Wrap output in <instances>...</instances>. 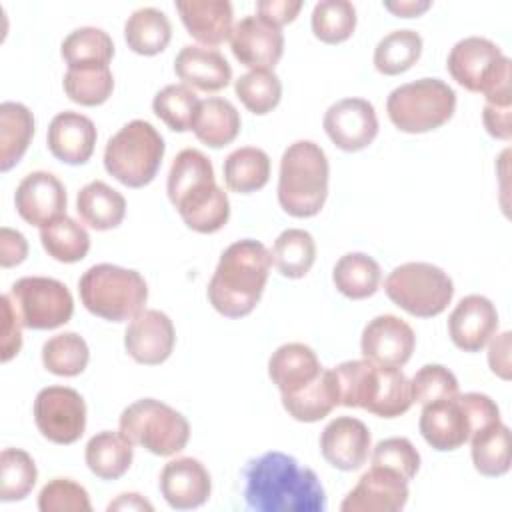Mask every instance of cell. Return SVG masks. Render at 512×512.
<instances>
[{"mask_svg": "<svg viewBox=\"0 0 512 512\" xmlns=\"http://www.w3.org/2000/svg\"><path fill=\"white\" fill-rule=\"evenodd\" d=\"M244 500L256 512H324L326 492L312 468L284 452H264L244 466Z\"/></svg>", "mask_w": 512, "mask_h": 512, "instance_id": "6da1fadb", "label": "cell"}, {"mask_svg": "<svg viewBox=\"0 0 512 512\" xmlns=\"http://www.w3.org/2000/svg\"><path fill=\"white\" fill-rule=\"evenodd\" d=\"M166 192L184 224L194 232L214 234L230 218V202L216 184L214 166L196 148H184L176 154L168 172Z\"/></svg>", "mask_w": 512, "mask_h": 512, "instance_id": "7a4b0ae2", "label": "cell"}, {"mask_svg": "<svg viewBox=\"0 0 512 512\" xmlns=\"http://www.w3.org/2000/svg\"><path fill=\"white\" fill-rule=\"evenodd\" d=\"M272 266L270 250L252 238L230 244L208 282V300L226 318L248 316L262 298Z\"/></svg>", "mask_w": 512, "mask_h": 512, "instance_id": "3957f363", "label": "cell"}, {"mask_svg": "<svg viewBox=\"0 0 512 512\" xmlns=\"http://www.w3.org/2000/svg\"><path fill=\"white\" fill-rule=\"evenodd\" d=\"M340 404L364 408L380 418H396L410 410V380L400 368L378 366L370 360H348L334 368Z\"/></svg>", "mask_w": 512, "mask_h": 512, "instance_id": "277c9868", "label": "cell"}, {"mask_svg": "<svg viewBox=\"0 0 512 512\" xmlns=\"http://www.w3.org/2000/svg\"><path fill=\"white\" fill-rule=\"evenodd\" d=\"M326 152L312 140L292 142L280 160L278 202L294 218L316 216L328 196Z\"/></svg>", "mask_w": 512, "mask_h": 512, "instance_id": "5b68a950", "label": "cell"}, {"mask_svg": "<svg viewBox=\"0 0 512 512\" xmlns=\"http://www.w3.org/2000/svg\"><path fill=\"white\" fill-rule=\"evenodd\" d=\"M450 76L466 90L484 94L486 102L510 106V58L488 38L458 40L446 60Z\"/></svg>", "mask_w": 512, "mask_h": 512, "instance_id": "8992f818", "label": "cell"}, {"mask_svg": "<svg viewBox=\"0 0 512 512\" xmlns=\"http://www.w3.org/2000/svg\"><path fill=\"white\" fill-rule=\"evenodd\" d=\"M78 292L84 308L110 322H126L144 310L148 286L140 272L114 266H90L78 280Z\"/></svg>", "mask_w": 512, "mask_h": 512, "instance_id": "52a82bcc", "label": "cell"}, {"mask_svg": "<svg viewBox=\"0 0 512 512\" xmlns=\"http://www.w3.org/2000/svg\"><path fill=\"white\" fill-rule=\"evenodd\" d=\"M164 150V140L150 122L132 120L106 142L104 168L120 184L142 188L158 174Z\"/></svg>", "mask_w": 512, "mask_h": 512, "instance_id": "ba28073f", "label": "cell"}, {"mask_svg": "<svg viewBox=\"0 0 512 512\" xmlns=\"http://www.w3.org/2000/svg\"><path fill=\"white\" fill-rule=\"evenodd\" d=\"M456 110L454 90L440 78H420L394 88L386 100L390 122L406 134L444 126Z\"/></svg>", "mask_w": 512, "mask_h": 512, "instance_id": "9c48e42d", "label": "cell"}, {"mask_svg": "<svg viewBox=\"0 0 512 512\" xmlns=\"http://www.w3.org/2000/svg\"><path fill=\"white\" fill-rule=\"evenodd\" d=\"M118 432L132 446H142L156 456H172L188 444L190 424L172 406L154 398H142L122 410Z\"/></svg>", "mask_w": 512, "mask_h": 512, "instance_id": "30bf717a", "label": "cell"}, {"mask_svg": "<svg viewBox=\"0 0 512 512\" xmlns=\"http://www.w3.org/2000/svg\"><path fill=\"white\" fill-rule=\"evenodd\" d=\"M384 292L404 312L416 318H434L448 308L454 296V282L434 264L406 262L388 274Z\"/></svg>", "mask_w": 512, "mask_h": 512, "instance_id": "8fae6325", "label": "cell"}, {"mask_svg": "<svg viewBox=\"0 0 512 512\" xmlns=\"http://www.w3.org/2000/svg\"><path fill=\"white\" fill-rule=\"evenodd\" d=\"M24 328L54 330L64 326L74 312L70 290L54 278L24 276L8 292Z\"/></svg>", "mask_w": 512, "mask_h": 512, "instance_id": "7c38bea8", "label": "cell"}, {"mask_svg": "<svg viewBox=\"0 0 512 512\" xmlns=\"http://www.w3.org/2000/svg\"><path fill=\"white\" fill-rule=\"evenodd\" d=\"M34 422L54 444H74L86 430L84 398L68 386H48L36 394Z\"/></svg>", "mask_w": 512, "mask_h": 512, "instance_id": "4fadbf2b", "label": "cell"}, {"mask_svg": "<svg viewBox=\"0 0 512 512\" xmlns=\"http://www.w3.org/2000/svg\"><path fill=\"white\" fill-rule=\"evenodd\" d=\"M324 130L336 148L358 152L374 142L378 134V116L368 100L344 98L326 110Z\"/></svg>", "mask_w": 512, "mask_h": 512, "instance_id": "5bb4252c", "label": "cell"}, {"mask_svg": "<svg viewBox=\"0 0 512 512\" xmlns=\"http://www.w3.org/2000/svg\"><path fill=\"white\" fill-rule=\"evenodd\" d=\"M416 346V334L410 324L394 314H380L372 318L360 338L362 356L378 366L402 368Z\"/></svg>", "mask_w": 512, "mask_h": 512, "instance_id": "9a60e30c", "label": "cell"}, {"mask_svg": "<svg viewBox=\"0 0 512 512\" xmlns=\"http://www.w3.org/2000/svg\"><path fill=\"white\" fill-rule=\"evenodd\" d=\"M408 502V480L398 472L374 466L366 470L358 484L340 504L342 512H398Z\"/></svg>", "mask_w": 512, "mask_h": 512, "instance_id": "2e32d148", "label": "cell"}, {"mask_svg": "<svg viewBox=\"0 0 512 512\" xmlns=\"http://www.w3.org/2000/svg\"><path fill=\"white\" fill-rule=\"evenodd\" d=\"M418 426L422 438L440 452H450L464 446L474 432L470 412L460 394L424 404Z\"/></svg>", "mask_w": 512, "mask_h": 512, "instance_id": "e0dca14e", "label": "cell"}, {"mask_svg": "<svg viewBox=\"0 0 512 512\" xmlns=\"http://www.w3.org/2000/svg\"><path fill=\"white\" fill-rule=\"evenodd\" d=\"M234 58L252 70H272L284 52V34L278 26L256 16H244L230 34Z\"/></svg>", "mask_w": 512, "mask_h": 512, "instance_id": "ac0fdd59", "label": "cell"}, {"mask_svg": "<svg viewBox=\"0 0 512 512\" xmlns=\"http://www.w3.org/2000/svg\"><path fill=\"white\" fill-rule=\"evenodd\" d=\"M174 342L176 332L172 320L154 308L136 314L124 332V348L128 356L146 366L166 362L174 350Z\"/></svg>", "mask_w": 512, "mask_h": 512, "instance_id": "d6986e66", "label": "cell"}, {"mask_svg": "<svg viewBox=\"0 0 512 512\" xmlns=\"http://www.w3.org/2000/svg\"><path fill=\"white\" fill-rule=\"evenodd\" d=\"M14 204L22 220L44 228L66 214V190L52 172H30L16 186Z\"/></svg>", "mask_w": 512, "mask_h": 512, "instance_id": "ffe728a7", "label": "cell"}, {"mask_svg": "<svg viewBox=\"0 0 512 512\" xmlns=\"http://www.w3.org/2000/svg\"><path fill=\"white\" fill-rule=\"evenodd\" d=\"M368 426L352 416H338L326 424L320 434V452L324 460L342 472L358 470L370 452Z\"/></svg>", "mask_w": 512, "mask_h": 512, "instance_id": "44dd1931", "label": "cell"}, {"mask_svg": "<svg viewBox=\"0 0 512 512\" xmlns=\"http://www.w3.org/2000/svg\"><path fill=\"white\" fill-rule=\"evenodd\" d=\"M498 330L496 306L480 294L464 296L448 318V334L456 348L480 352Z\"/></svg>", "mask_w": 512, "mask_h": 512, "instance_id": "7402d4cb", "label": "cell"}, {"mask_svg": "<svg viewBox=\"0 0 512 512\" xmlns=\"http://www.w3.org/2000/svg\"><path fill=\"white\" fill-rule=\"evenodd\" d=\"M212 490L210 474L204 464L192 456H182L164 464L160 472V492L176 510L202 506Z\"/></svg>", "mask_w": 512, "mask_h": 512, "instance_id": "603a6c76", "label": "cell"}, {"mask_svg": "<svg viewBox=\"0 0 512 512\" xmlns=\"http://www.w3.org/2000/svg\"><path fill=\"white\" fill-rule=\"evenodd\" d=\"M48 150L54 158L64 164H84L90 160L96 144V126L94 122L72 110L58 112L46 134Z\"/></svg>", "mask_w": 512, "mask_h": 512, "instance_id": "cb8c5ba5", "label": "cell"}, {"mask_svg": "<svg viewBox=\"0 0 512 512\" xmlns=\"http://www.w3.org/2000/svg\"><path fill=\"white\" fill-rule=\"evenodd\" d=\"M176 76L190 88L202 92H218L232 80L228 60L216 50L198 44H186L174 58Z\"/></svg>", "mask_w": 512, "mask_h": 512, "instance_id": "d4e9b609", "label": "cell"}, {"mask_svg": "<svg viewBox=\"0 0 512 512\" xmlns=\"http://www.w3.org/2000/svg\"><path fill=\"white\" fill-rule=\"evenodd\" d=\"M322 372L316 352L302 342L278 346L268 360V376L282 396L296 394L310 386Z\"/></svg>", "mask_w": 512, "mask_h": 512, "instance_id": "484cf974", "label": "cell"}, {"mask_svg": "<svg viewBox=\"0 0 512 512\" xmlns=\"http://www.w3.org/2000/svg\"><path fill=\"white\" fill-rule=\"evenodd\" d=\"M176 10L188 34L206 48L226 42L232 34V4L228 0H178Z\"/></svg>", "mask_w": 512, "mask_h": 512, "instance_id": "4316f807", "label": "cell"}, {"mask_svg": "<svg viewBox=\"0 0 512 512\" xmlns=\"http://www.w3.org/2000/svg\"><path fill=\"white\" fill-rule=\"evenodd\" d=\"M240 124L242 122L236 106L226 98L212 96L200 100L190 130L202 144L210 148H222L236 140Z\"/></svg>", "mask_w": 512, "mask_h": 512, "instance_id": "83f0119b", "label": "cell"}, {"mask_svg": "<svg viewBox=\"0 0 512 512\" xmlns=\"http://www.w3.org/2000/svg\"><path fill=\"white\" fill-rule=\"evenodd\" d=\"M76 212L80 220L94 230H112L126 216L124 196L102 180L88 182L76 196Z\"/></svg>", "mask_w": 512, "mask_h": 512, "instance_id": "f1b7e54d", "label": "cell"}, {"mask_svg": "<svg viewBox=\"0 0 512 512\" xmlns=\"http://www.w3.org/2000/svg\"><path fill=\"white\" fill-rule=\"evenodd\" d=\"M340 404L338 378L334 368H322L320 376L304 390L282 396L284 410L298 422H318Z\"/></svg>", "mask_w": 512, "mask_h": 512, "instance_id": "f546056e", "label": "cell"}, {"mask_svg": "<svg viewBox=\"0 0 512 512\" xmlns=\"http://www.w3.org/2000/svg\"><path fill=\"white\" fill-rule=\"evenodd\" d=\"M134 448L120 432L102 430L94 434L84 450L86 466L100 480H118L132 464Z\"/></svg>", "mask_w": 512, "mask_h": 512, "instance_id": "4dcf8cb0", "label": "cell"}, {"mask_svg": "<svg viewBox=\"0 0 512 512\" xmlns=\"http://www.w3.org/2000/svg\"><path fill=\"white\" fill-rule=\"evenodd\" d=\"M34 136V116L20 102L0 104V170L8 172L26 154Z\"/></svg>", "mask_w": 512, "mask_h": 512, "instance_id": "1f68e13d", "label": "cell"}, {"mask_svg": "<svg viewBox=\"0 0 512 512\" xmlns=\"http://www.w3.org/2000/svg\"><path fill=\"white\" fill-rule=\"evenodd\" d=\"M172 38L168 16L152 6L134 10L124 24V40L128 48L140 56H154L166 50Z\"/></svg>", "mask_w": 512, "mask_h": 512, "instance_id": "d6a6232c", "label": "cell"}, {"mask_svg": "<svg viewBox=\"0 0 512 512\" xmlns=\"http://www.w3.org/2000/svg\"><path fill=\"white\" fill-rule=\"evenodd\" d=\"M380 266L364 252H348L340 256L332 270L334 286L350 300H364L372 296L380 286Z\"/></svg>", "mask_w": 512, "mask_h": 512, "instance_id": "836d02e7", "label": "cell"}, {"mask_svg": "<svg viewBox=\"0 0 512 512\" xmlns=\"http://www.w3.org/2000/svg\"><path fill=\"white\" fill-rule=\"evenodd\" d=\"M224 182L232 192L250 194L266 186L270 178V158L262 148L244 146L224 160Z\"/></svg>", "mask_w": 512, "mask_h": 512, "instance_id": "e575fe53", "label": "cell"}, {"mask_svg": "<svg viewBox=\"0 0 512 512\" xmlns=\"http://www.w3.org/2000/svg\"><path fill=\"white\" fill-rule=\"evenodd\" d=\"M472 464L482 476H504L510 470V430L506 424H490L470 436Z\"/></svg>", "mask_w": 512, "mask_h": 512, "instance_id": "d590c367", "label": "cell"}, {"mask_svg": "<svg viewBox=\"0 0 512 512\" xmlns=\"http://www.w3.org/2000/svg\"><path fill=\"white\" fill-rule=\"evenodd\" d=\"M60 54L68 68L108 66L114 56V42L102 28L82 26L64 38Z\"/></svg>", "mask_w": 512, "mask_h": 512, "instance_id": "8d00e7d4", "label": "cell"}, {"mask_svg": "<svg viewBox=\"0 0 512 512\" xmlns=\"http://www.w3.org/2000/svg\"><path fill=\"white\" fill-rule=\"evenodd\" d=\"M272 264L286 278H304L316 260V242L302 228H288L278 234L272 246Z\"/></svg>", "mask_w": 512, "mask_h": 512, "instance_id": "74e56055", "label": "cell"}, {"mask_svg": "<svg viewBox=\"0 0 512 512\" xmlns=\"http://www.w3.org/2000/svg\"><path fill=\"white\" fill-rule=\"evenodd\" d=\"M40 242L48 256L64 264L82 260L90 250L86 228L66 214L40 228Z\"/></svg>", "mask_w": 512, "mask_h": 512, "instance_id": "f35d334b", "label": "cell"}, {"mask_svg": "<svg viewBox=\"0 0 512 512\" xmlns=\"http://www.w3.org/2000/svg\"><path fill=\"white\" fill-rule=\"evenodd\" d=\"M422 54V36L414 30H394L374 48V68L384 76L410 70Z\"/></svg>", "mask_w": 512, "mask_h": 512, "instance_id": "ab89813d", "label": "cell"}, {"mask_svg": "<svg viewBox=\"0 0 512 512\" xmlns=\"http://www.w3.org/2000/svg\"><path fill=\"white\" fill-rule=\"evenodd\" d=\"M90 360L86 340L76 332H60L42 346V364L48 372L72 378L84 372Z\"/></svg>", "mask_w": 512, "mask_h": 512, "instance_id": "60d3db41", "label": "cell"}, {"mask_svg": "<svg viewBox=\"0 0 512 512\" xmlns=\"http://www.w3.org/2000/svg\"><path fill=\"white\" fill-rule=\"evenodd\" d=\"M310 24L320 42L340 44L356 28V8L348 0H320L312 10Z\"/></svg>", "mask_w": 512, "mask_h": 512, "instance_id": "b9f144b4", "label": "cell"}, {"mask_svg": "<svg viewBox=\"0 0 512 512\" xmlns=\"http://www.w3.org/2000/svg\"><path fill=\"white\" fill-rule=\"evenodd\" d=\"M66 96L80 106H100L114 90V76L108 66L68 68L64 74Z\"/></svg>", "mask_w": 512, "mask_h": 512, "instance_id": "7bdbcfd3", "label": "cell"}, {"mask_svg": "<svg viewBox=\"0 0 512 512\" xmlns=\"http://www.w3.org/2000/svg\"><path fill=\"white\" fill-rule=\"evenodd\" d=\"M38 478L32 456L20 448H4L0 454V500L16 502L26 498Z\"/></svg>", "mask_w": 512, "mask_h": 512, "instance_id": "ee69618b", "label": "cell"}, {"mask_svg": "<svg viewBox=\"0 0 512 512\" xmlns=\"http://www.w3.org/2000/svg\"><path fill=\"white\" fill-rule=\"evenodd\" d=\"M234 92L252 114L272 112L282 98V82L274 70H250L234 82Z\"/></svg>", "mask_w": 512, "mask_h": 512, "instance_id": "f6af8a7d", "label": "cell"}, {"mask_svg": "<svg viewBox=\"0 0 512 512\" xmlns=\"http://www.w3.org/2000/svg\"><path fill=\"white\" fill-rule=\"evenodd\" d=\"M200 100L186 84H168L152 100L154 114L174 132H186L192 126Z\"/></svg>", "mask_w": 512, "mask_h": 512, "instance_id": "bcb514c9", "label": "cell"}, {"mask_svg": "<svg viewBox=\"0 0 512 512\" xmlns=\"http://www.w3.org/2000/svg\"><path fill=\"white\" fill-rule=\"evenodd\" d=\"M40 512H90L92 504L84 486L70 478H52L38 494Z\"/></svg>", "mask_w": 512, "mask_h": 512, "instance_id": "7dc6e473", "label": "cell"}, {"mask_svg": "<svg viewBox=\"0 0 512 512\" xmlns=\"http://www.w3.org/2000/svg\"><path fill=\"white\" fill-rule=\"evenodd\" d=\"M412 402L428 404L442 398L458 396V380L456 376L442 364H426L422 366L410 380Z\"/></svg>", "mask_w": 512, "mask_h": 512, "instance_id": "c3c4849f", "label": "cell"}, {"mask_svg": "<svg viewBox=\"0 0 512 512\" xmlns=\"http://www.w3.org/2000/svg\"><path fill=\"white\" fill-rule=\"evenodd\" d=\"M372 464L398 472L404 480H412L420 468V454L408 438L394 436L380 440L372 450Z\"/></svg>", "mask_w": 512, "mask_h": 512, "instance_id": "681fc988", "label": "cell"}, {"mask_svg": "<svg viewBox=\"0 0 512 512\" xmlns=\"http://www.w3.org/2000/svg\"><path fill=\"white\" fill-rule=\"evenodd\" d=\"M0 304H2V318H4L2 320V354H0V358H2V362H8L22 348V332H20L22 322H20L8 294H4L0 298Z\"/></svg>", "mask_w": 512, "mask_h": 512, "instance_id": "f907efd6", "label": "cell"}, {"mask_svg": "<svg viewBox=\"0 0 512 512\" xmlns=\"http://www.w3.org/2000/svg\"><path fill=\"white\" fill-rule=\"evenodd\" d=\"M258 16L272 26L282 28L284 24H290L298 12L302 10V2H292V0H260L256 4Z\"/></svg>", "mask_w": 512, "mask_h": 512, "instance_id": "816d5d0a", "label": "cell"}, {"mask_svg": "<svg viewBox=\"0 0 512 512\" xmlns=\"http://www.w3.org/2000/svg\"><path fill=\"white\" fill-rule=\"evenodd\" d=\"M510 106H500V104H490L484 102V110H482V122L484 128L488 130L490 136L508 142L512 138V122H510Z\"/></svg>", "mask_w": 512, "mask_h": 512, "instance_id": "f5cc1de1", "label": "cell"}, {"mask_svg": "<svg viewBox=\"0 0 512 512\" xmlns=\"http://www.w3.org/2000/svg\"><path fill=\"white\" fill-rule=\"evenodd\" d=\"M28 256V242L26 238L12 228L0 230V264L2 268H12Z\"/></svg>", "mask_w": 512, "mask_h": 512, "instance_id": "db71d44e", "label": "cell"}, {"mask_svg": "<svg viewBox=\"0 0 512 512\" xmlns=\"http://www.w3.org/2000/svg\"><path fill=\"white\" fill-rule=\"evenodd\" d=\"M488 364L496 376L510 380V332H502L500 336L490 338Z\"/></svg>", "mask_w": 512, "mask_h": 512, "instance_id": "11a10c76", "label": "cell"}, {"mask_svg": "<svg viewBox=\"0 0 512 512\" xmlns=\"http://www.w3.org/2000/svg\"><path fill=\"white\" fill-rule=\"evenodd\" d=\"M432 4L430 2H414V0H406V2H386L384 8L390 10L392 14L400 16V18H412V16H420L422 12H426Z\"/></svg>", "mask_w": 512, "mask_h": 512, "instance_id": "9f6ffc18", "label": "cell"}, {"mask_svg": "<svg viewBox=\"0 0 512 512\" xmlns=\"http://www.w3.org/2000/svg\"><path fill=\"white\" fill-rule=\"evenodd\" d=\"M108 510H152V504L144 500L140 494H120L114 502L108 504Z\"/></svg>", "mask_w": 512, "mask_h": 512, "instance_id": "6f0895ef", "label": "cell"}]
</instances>
